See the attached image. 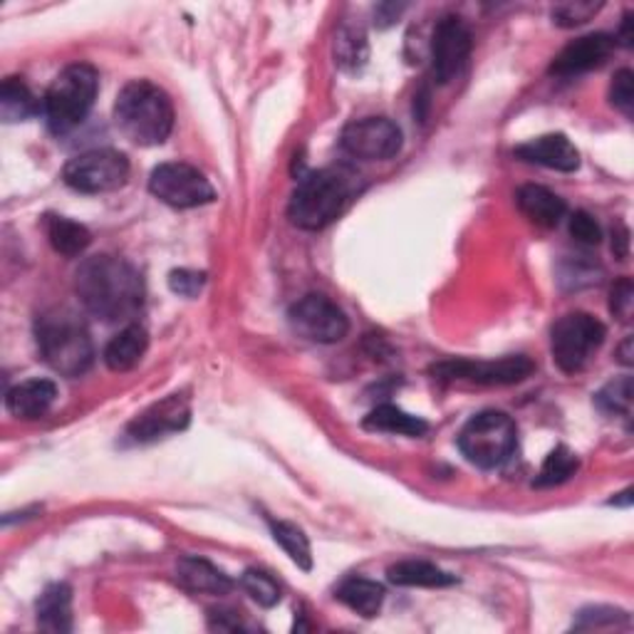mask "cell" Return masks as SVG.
<instances>
[{"instance_id":"6da1fadb","label":"cell","mask_w":634,"mask_h":634,"mask_svg":"<svg viewBox=\"0 0 634 634\" xmlns=\"http://www.w3.org/2000/svg\"><path fill=\"white\" fill-rule=\"evenodd\" d=\"M82 308L104 323H124L142 310L144 280L132 263L117 256H92L75 273Z\"/></svg>"},{"instance_id":"7a4b0ae2","label":"cell","mask_w":634,"mask_h":634,"mask_svg":"<svg viewBox=\"0 0 634 634\" xmlns=\"http://www.w3.org/2000/svg\"><path fill=\"white\" fill-rule=\"evenodd\" d=\"M114 122L126 140L140 146H158L174 130L172 98L150 80L124 84L114 102Z\"/></svg>"},{"instance_id":"3957f363","label":"cell","mask_w":634,"mask_h":634,"mask_svg":"<svg viewBox=\"0 0 634 634\" xmlns=\"http://www.w3.org/2000/svg\"><path fill=\"white\" fill-rule=\"evenodd\" d=\"M40 355L62 377H80L94 362V345L88 325L78 313L52 308L35 323Z\"/></svg>"},{"instance_id":"277c9868","label":"cell","mask_w":634,"mask_h":634,"mask_svg":"<svg viewBox=\"0 0 634 634\" xmlns=\"http://www.w3.org/2000/svg\"><path fill=\"white\" fill-rule=\"evenodd\" d=\"M350 194V178L337 168L310 172L295 186L288 216L303 231H323L342 214Z\"/></svg>"},{"instance_id":"5b68a950","label":"cell","mask_w":634,"mask_h":634,"mask_svg":"<svg viewBox=\"0 0 634 634\" xmlns=\"http://www.w3.org/2000/svg\"><path fill=\"white\" fill-rule=\"evenodd\" d=\"M100 90L98 70L88 62H75L68 65L52 84L42 100L45 120L52 134H68L88 120L90 110L94 108Z\"/></svg>"},{"instance_id":"8992f818","label":"cell","mask_w":634,"mask_h":634,"mask_svg":"<svg viewBox=\"0 0 634 634\" xmlns=\"http://www.w3.org/2000/svg\"><path fill=\"white\" fill-rule=\"evenodd\" d=\"M518 447V427L505 411H481L467 421L459 434V449L469 463L483 471L501 469Z\"/></svg>"},{"instance_id":"52a82bcc","label":"cell","mask_w":634,"mask_h":634,"mask_svg":"<svg viewBox=\"0 0 634 634\" xmlns=\"http://www.w3.org/2000/svg\"><path fill=\"white\" fill-rule=\"evenodd\" d=\"M605 337L607 330L597 317L590 313H567L553 325V362L563 369L565 375H575L590 362V357L600 350Z\"/></svg>"},{"instance_id":"ba28073f","label":"cell","mask_w":634,"mask_h":634,"mask_svg":"<svg viewBox=\"0 0 634 634\" xmlns=\"http://www.w3.org/2000/svg\"><path fill=\"white\" fill-rule=\"evenodd\" d=\"M130 178V158L117 150H92L72 156L62 168V182L78 194L117 192Z\"/></svg>"},{"instance_id":"9c48e42d","label":"cell","mask_w":634,"mask_h":634,"mask_svg":"<svg viewBox=\"0 0 634 634\" xmlns=\"http://www.w3.org/2000/svg\"><path fill=\"white\" fill-rule=\"evenodd\" d=\"M535 365L525 355H509L501 359H447L431 367V375L441 382H473V385H518L533 375Z\"/></svg>"},{"instance_id":"30bf717a","label":"cell","mask_w":634,"mask_h":634,"mask_svg":"<svg viewBox=\"0 0 634 634\" xmlns=\"http://www.w3.org/2000/svg\"><path fill=\"white\" fill-rule=\"evenodd\" d=\"M150 192L172 208H198L216 198V188L204 172L186 162L158 164L150 176Z\"/></svg>"},{"instance_id":"8fae6325","label":"cell","mask_w":634,"mask_h":634,"mask_svg":"<svg viewBox=\"0 0 634 634\" xmlns=\"http://www.w3.org/2000/svg\"><path fill=\"white\" fill-rule=\"evenodd\" d=\"M288 320L295 335L320 345L340 342L350 333V320H347L345 310L320 293H310L295 303Z\"/></svg>"},{"instance_id":"7c38bea8","label":"cell","mask_w":634,"mask_h":634,"mask_svg":"<svg viewBox=\"0 0 634 634\" xmlns=\"http://www.w3.org/2000/svg\"><path fill=\"white\" fill-rule=\"evenodd\" d=\"M401 130L399 124L387 117H365L355 120L342 130L340 144L342 150L365 162H385L392 158L401 150Z\"/></svg>"},{"instance_id":"4fadbf2b","label":"cell","mask_w":634,"mask_h":634,"mask_svg":"<svg viewBox=\"0 0 634 634\" xmlns=\"http://www.w3.org/2000/svg\"><path fill=\"white\" fill-rule=\"evenodd\" d=\"M471 48L473 40L467 23L457 16L441 18L434 38H431V68H434V78L441 84L457 80L461 70L467 68Z\"/></svg>"},{"instance_id":"5bb4252c","label":"cell","mask_w":634,"mask_h":634,"mask_svg":"<svg viewBox=\"0 0 634 634\" xmlns=\"http://www.w3.org/2000/svg\"><path fill=\"white\" fill-rule=\"evenodd\" d=\"M192 419V405L184 395H168L136 417L126 434L134 441H156L176 431H184Z\"/></svg>"},{"instance_id":"9a60e30c","label":"cell","mask_w":634,"mask_h":634,"mask_svg":"<svg viewBox=\"0 0 634 634\" xmlns=\"http://www.w3.org/2000/svg\"><path fill=\"white\" fill-rule=\"evenodd\" d=\"M612 50H615V38L607 33L577 38L560 50V55L553 60V65H551V75H558V78L583 75V72L600 68L602 62L612 55Z\"/></svg>"},{"instance_id":"2e32d148","label":"cell","mask_w":634,"mask_h":634,"mask_svg":"<svg viewBox=\"0 0 634 634\" xmlns=\"http://www.w3.org/2000/svg\"><path fill=\"white\" fill-rule=\"evenodd\" d=\"M513 154L525 164H538V166L553 168V172L570 174V172H577V166H580V152L575 150V144L570 142L565 134L535 136V140L515 146Z\"/></svg>"},{"instance_id":"e0dca14e","label":"cell","mask_w":634,"mask_h":634,"mask_svg":"<svg viewBox=\"0 0 634 634\" xmlns=\"http://www.w3.org/2000/svg\"><path fill=\"white\" fill-rule=\"evenodd\" d=\"M176 583L194 595H228L234 590V580H231L224 570L216 567L206 558L186 555L178 560L176 565Z\"/></svg>"},{"instance_id":"ac0fdd59","label":"cell","mask_w":634,"mask_h":634,"mask_svg":"<svg viewBox=\"0 0 634 634\" xmlns=\"http://www.w3.org/2000/svg\"><path fill=\"white\" fill-rule=\"evenodd\" d=\"M58 399V387L50 379H25V382L16 385L6 397V407L13 417L33 421L45 417Z\"/></svg>"},{"instance_id":"d6986e66","label":"cell","mask_w":634,"mask_h":634,"mask_svg":"<svg viewBox=\"0 0 634 634\" xmlns=\"http://www.w3.org/2000/svg\"><path fill=\"white\" fill-rule=\"evenodd\" d=\"M515 204L528 221H533L535 226L543 228H555L567 214L565 201L553 194L551 188L538 184H525L518 188Z\"/></svg>"},{"instance_id":"ffe728a7","label":"cell","mask_w":634,"mask_h":634,"mask_svg":"<svg viewBox=\"0 0 634 634\" xmlns=\"http://www.w3.org/2000/svg\"><path fill=\"white\" fill-rule=\"evenodd\" d=\"M38 627L65 634L72 630V590L65 583H52L35 602Z\"/></svg>"},{"instance_id":"44dd1931","label":"cell","mask_w":634,"mask_h":634,"mask_svg":"<svg viewBox=\"0 0 634 634\" xmlns=\"http://www.w3.org/2000/svg\"><path fill=\"white\" fill-rule=\"evenodd\" d=\"M150 347V335L142 325H126L120 335H114L110 345L104 347V365L112 372H130L142 362Z\"/></svg>"},{"instance_id":"7402d4cb","label":"cell","mask_w":634,"mask_h":634,"mask_svg":"<svg viewBox=\"0 0 634 634\" xmlns=\"http://www.w3.org/2000/svg\"><path fill=\"white\" fill-rule=\"evenodd\" d=\"M42 228H45V236L50 241L52 250L60 253V256H65V258L82 256V253L88 250L90 243H92L90 228L78 224V221H72L68 216L48 214L45 218H42Z\"/></svg>"},{"instance_id":"603a6c76","label":"cell","mask_w":634,"mask_h":634,"mask_svg":"<svg viewBox=\"0 0 634 634\" xmlns=\"http://www.w3.org/2000/svg\"><path fill=\"white\" fill-rule=\"evenodd\" d=\"M387 577L399 587H449L457 583V577L427 560H401L387 570Z\"/></svg>"},{"instance_id":"cb8c5ba5","label":"cell","mask_w":634,"mask_h":634,"mask_svg":"<svg viewBox=\"0 0 634 634\" xmlns=\"http://www.w3.org/2000/svg\"><path fill=\"white\" fill-rule=\"evenodd\" d=\"M362 427L369 431H387V434H401V437H425L429 425L409 411L399 409L395 405H382L369 411L365 417Z\"/></svg>"},{"instance_id":"d4e9b609","label":"cell","mask_w":634,"mask_h":634,"mask_svg":"<svg viewBox=\"0 0 634 634\" xmlns=\"http://www.w3.org/2000/svg\"><path fill=\"white\" fill-rule=\"evenodd\" d=\"M337 600L362 617L379 615L385 602V587L367 577H347L337 587Z\"/></svg>"},{"instance_id":"484cf974","label":"cell","mask_w":634,"mask_h":634,"mask_svg":"<svg viewBox=\"0 0 634 634\" xmlns=\"http://www.w3.org/2000/svg\"><path fill=\"white\" fill-rule=\"evenodd\" d=\"M40 112V102L23 78H8L0 88V117L3 122H25Z\"/></svg>"},{"instance_id":"4316f807","label":"cell","mask_w":634,"mask_h":634,"mask_svg":"<svg viewBox=\"0 0 634 634\" xmlns=\"http://www.w3.org/2000/svg\"><path fill=\"white\" fill-rule=\"evenodd\" d=\"M369 45L367 35L359 28L342 25L335 35V62L345 72H359L367 65Z\"/></svg>"},{"instance_id":"83f0119b","label":"cell","mask_w":634,"mask_h":634,"mask_svg":"<svg viewBox=\"0 0 634 634\" xmlns=\"http://www.w3.org/2000/svg\"><path fill=\"white\" fill-rule=\"evenodd\" d=\"M273 541H276L288 558L293 560L295 565L303 570H313V551H310V541L308 535L303 533V528H298L295 523L288 521H268Z\"/></svg>"},{"instance_id":"f1b7e54d","label":"cell","mask_w":634,"mask_h":634,"mask_svg":"<svg viewBox=\"0 0 634 634\" xmlns=\"http://www.w3.org/2000/svg\"><path fill=\"white\" fill-rule=\"evenodd\" d=\"M577 467H580V461L573 451H570L567 447H555L543 461L541 473H538V479H535V485L538 489H548V485L565 483L570 476H575Z\"/></svg>"},{"instance_id":"f546056e","label":"cell","mask_w":634,"mask_h":634,"mask_svg":"<svg viewBox=\"0 0 634 634\" xmlns=\"http://www.w3.org/2000/svg\"><path fill=\"white\" fill-rule=\"evenodd\" d=\"M241 587L246 590L260 607H276L280 602V585L276 583V577L266 573V570L248 567L246 573L241 575Z\"/></svg>"},{"instance_id":"4dcf8cb0","label":"cell","mask_w":634,"mask_h":634,"mask_svg":"<svg viewBox=\"0 0 634 634\" xmlns=\"http://www.w3.org/2000/svg\"><path fill=\"white\" fill-rule=\"evenodd\" d=\"M595 405L605 415H630L632 409V379L620 377L595 395Z\"/></svg>"},{"instance_id":"1f68e13d","label":"cell","mask_w":634,"mask_h":634,"mask_svg":"<svg viewBox=\"0 0 634 634\" xmlns=\"http://www.w3.org/2000/svg\"><path fill=\"white\" fill-rule=\"evenodd\" d=\"M600 10L602 3H593V0H567L553 8V23L560 28H577L593 20Z\"/></svg>"},{"instance_id":"d6a6232c","label":"cell","mask_w":634,"mask_h":634,"mask_svg":"<svg viewBox=\"0 0 634 634\" xmlns=\"http://www.w3.org/2000/svg\"><path fill=\"white\" fill-rule=\"evenodd\" d=\"M617 625H630V615L615 607H585L577 612L575 630H600V627H617Z\"/></svg>"},{"instance_id":"836d02e7","label":"cell","mask_w":634,"mask_h":634,"mask_svg":"<svg viewBox=\"0 0 634 634\" xmlns=\"http://www.w3.org/2000/svg\"><path fill=\"white\" fill-rule=\"evenodd\" d=\"M206 285V273L192 270V268H178L168 273V288L182 298H196Z\"/></svg>"},{"instance_id":"e575fe53","label":"cell","mask_w":634,"mask_h":634,"mask_svg":"<svg viewBox=\"0 0 634 634\" xmlns=\"http://www.w3.org/2000/svg\"><path fill=\"white\" fill-rule=\"evenodd\" d=\"M610 102L630 117L632 108H634V75H632V70H620L617 75L612 78Z\"/></svg>"},{"instance_id":"d590c367","label":"cell","mask_w":634,"mask_h":634,"mask_svg":"<svg viewBox=\"0 0 634 634\" xmlns=\"http://www.w3.org/2000/svg\"><path fill=\"white\" fill-rule=\"evenodd\" d=\"M570 236L577 243H583V246H597L602 241V228L587 211H575V214L570 216Z\"/></svg>"},{"instance_id":"8d00e7d4","label":"cell","mask_w":634,"mask_h":634,"mask_svg":"<svg viewBox=\"0 0 634 634\" xmlns=\"http://www.w3.org/2000/svg\"><path fill=\"white\" fill-rule=\"evenodd\" d=\"M632 305H634V285L630 278H620L615 285H612L610 310L615 313L620 320H630Z\"/></svg>"},{"instance_id":"74e56055","label":"cell","mask_w":634,"mask_h":634,"mask_svg":"<svg viewBox=\"0 0 634 634\" xmlns=\"http://www.w3.org/2000/svg\"><path fill=\"white\" fill-rule=\"evenodd\" d=\"M208 622H211V630H228V632L243 630V622L234 610H211Z\"/></svg>"},{"instance_id":"f35d334b","label":"cell","mask_w":634,"mask_h":634,"mask_svg":"<svg viewBox=\"0 0 634 634\" xmlns=\"http://www.w3.org/2000/svg\"><path fill=\"white\" fill-rule=\"evenodd\" d=\"M407 6H397V3H382V6H377L375 8V23L379 28H389V25H395L397 23V18L405 13Z\"/></svg>"},{"instance_id":"ab89813d","label":"cell","mask_w":634,"mask_h":634,"mask_svg":"<svg viewBox=\"0 0 634 634\" xmlns=\"http://www.w3.org/2000/svg\"><path fill=\"white\" fill-rule=\"evenodd\" d=\"M612 250H615V256L625 260L627 253H630V231L625 226H617L615 234H612Z\"/></svg>"},{"instance_id":"60d3db41","label":"cell","mask_w":634,"mask_h":634,"mask_svg":"<svg viewBox=\"0 0 634 634\" xmlns=\"http://www.w3.org/2000/svg\"><path fill=\"white\" fill-rule=\"evenodd\" d=\"M615 40H620L622 45H632V13L630 16H625V20H622V28H620V35L615 38Z\"/></svg>"},{"instance_id":"b9f144b4","label":"cell","mask_w":634,"mask_h":634,"mask_svg":"<svg viewBox=\"0 0 634 634\" xmlns=\"http://www.w3.org/2000/svg\"><path fill=\"white\" fill-rule=\"evenodd\" d=\"M620 362L627 365V367L632 365V337H627L625 345L620 347Z\"/></svg>"}]
</instances>
